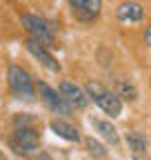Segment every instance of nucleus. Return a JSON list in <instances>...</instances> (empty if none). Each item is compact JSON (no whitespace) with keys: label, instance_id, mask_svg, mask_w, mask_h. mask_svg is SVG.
Listing matches in <instances>:
<instances>
[{"label":"nucleus","instance_id":"nucleus-6","mask_svg":"<svg viewBox=\"0 0 151 160\" xmlns=\"http://www.w3.org/2000/svg\"><path fill=\"white\" fill-rule=\"evenodd\" d=\"M58 93L67 100L71 107H78V109H80V107H87V102H89V98H87L85 89H80L78 85L69 82V80H62V82H60Z\"/></svg>","mask_w":151,"mask_h":160},{"label":"nucleus","instance_id":"nucleus-5","mask_svg":"<svg viewBox=\"0 0 151 160\" xmlns=\"http://www.w3.org/2000/svg\"><path fill=\"white\" fill-rule=\"evenodd\" d=\"M38 93H40L42 102H45L53 113H60V116H69V113H71V105H69L56 89H51L47 82H38Z\"/></svg>","mask_w":151,"mask_h":160},{"label":"nucleus","instance_id":"nucleus-10","mask_svg":"<svg viewBox=\"0 0 151 160\" xmlns=\"http://www.w3.org/2000/svg\"><path fill=\"white\" fill-rule=\"evenodd\" d=\"M91 125H93V129H96V131L100 133V138H102V140H107V142H111V145H116L118 140H120V136H118L116 127L111 125V120H102V118H93V120H91Z\"/></svg>","mask_w":151,"mask_h":160},{"label":"nucleus","instance_id":"nucleus-2","mask_svg":"<svg viewBox=\"0 0 151 160\" xmlns=\"http://www.w3.org/2000/svg\"><path fill=\"white\" fill-rule=\"evenodd\" d=\"M9 89L11 93L18 98V100H31L36 98V87H33V80H31V73L18 65H11L9 67Z\"/></svg>","mask_w":151,"mask_h":160},{"label":"nucleus","instance_id":"nucleus-7","mask_svg":"<svg viewBox=\"0 0 151 160\" xmlns=\"http://www.w3.org/2000/svg\"><path fill=\"white\" fill-rule=\"evenodd\" d=\"M25 47H27V51L33 56V58H38V60H40V62L49 69V71H60V65L58 62H56V58L45 49V45H40V42H38V40H33V38H29L27 40V42H25Z\"/></svg>","mask_w":151,"mask_h":160},{"label":"nucleus","instance_id":"nucleus-1","mask_svg":"<svg viewBox=\"0 0 151 160\" xmlns=\"http://www.w3.org/2000/svg\"><path fill=\"white\" fill-rule=\"evenodd\" d=\"M87 91H89V96L93 98V102H96L107 116L118 118V116L122 113V98H120L118 93L105 89V87L98 85V82H87Z\"/></svg>","mask_w":151,"mask_h":160},{"label":"nucleus","instance_id":"nucleus-12","mask_svg":"<svg viewBox=\"0 0 151 160\" xmlns=\"http://www.w3.org/2000/svg\"><path fill=\"white\" fill-rule=\"evenodd\" d=\"M124 140H127L129 149L134 151L136 156H142V153H147V149H149V142H147V138H144L140 131H129V133L124 136Z\"/></svg>","mask_w":151,"mask_h":160},{"label":"nucleus","instance_id":"nucleus-11","mask_svg":"<svg viewBox=\"0 0 151 160\" xmlns=\"http://www.w3.org/2000/svg\"><path fill=\"white\" fill-rule=\"evenodd\" d=\"M51 129H53V133H58L60 138L69 140V142H78L80 140V131L67 120H51Z\"/></svg>","mask_w":151,"mask_h":160},{"label":"nucleus","instance_id":"nucleus-13","mask_svg":"<svg viewBox=\"0 0 151 160\" xmlns=\"http://www.w3.org/2000/svg\"><path fill=\"white\" fill-rule=\"evenodd\" d=\"M87 147H89V153H91L93 158H105V147L98 142V140L89 138V140H87Z\"/></svg>","mask_w":151,"mask_h":160},{"label":"nucleus","instance_id":"nucleus-15","mask_svg":"<svg viewBox=\"0 0 151 160\" xmlns=\"http://www.w3.org/2000/svg\"><path fill=\"white\" fill-rule=\"evenodd\" d=\"M144 42H147V45L151 47V25H149V27L144 29Z\"/></svg>","mask_w":151,"mask_h":160},{"label":"nucleus","instance_id":"nucleus-3","mask_svg":"<svg viewBox=\"0 0 151 160\" xmlns=\"http://www.w3.org/2000/svg\"><path fill=\"white\" fill-rule=\"evenodd\" d=\"M22 27L31 33L33 40H38L40 45H53L56 40V27L49 22L47 18L33 16V13H22Z\"/></svg>","mask_w":151,"mask_h":160},{"label":"nucleus","instance_id":"nucleus-8","mask_svg":"<svg viewBox=\"0 0 151 160\" xmlns=\"http://www.w3.org/2000/svg\"><path fill=\"white\" fill-rule=\"evenodd\" d=\"M116 16L122 22H140L144 18V9L140 2H134V0H127V2H120L116 9Z\"/></svg>","mask_w":151,"mask_h":160},{"label":"nucleus","instance_id":"nucleus-9","mask_svg":"<svg viewBox=\"0 0 151 160\" xmlns=\"http://www.w3.org/2000/svg\"><path fill=\"white\" fill-rule=\"evenodd\" d=\"M69 2L73 7V13L82 20L96 18L102 9V0H69Z\"/></svg>","mask_w":151,"mask_h":160},{"label":"nucleus","instance_id":"nucleus-4","mask_svg":"<svg viewBox=\"0 0 151 160\" xmlns=\"http://www.w3.org/2000/svg\"><path fill=\"white\" fill-rule=\"evenodd\" d=\"M38 145H40V136L33 127H27V125L18 127L11 138V147L16 149V153H31L38 149Z\"/></svg>","mask_w":151,"mask_h":160},{"label":"nucleus","instance_id":"nucleus-14","mask_svg":"<svg viewBox=\"0 0 151 160\" xmlns=\"http://www.w3.org/2000/svg\"><path fill=\"white\" fill-rule=\"evenodd\" d=\"M118 85H120V96L122 98H129V100L136 98V87L131 82H127V80H118Z\"/></svg>","mask_w":151,"mask_h":160}]
</instances>
